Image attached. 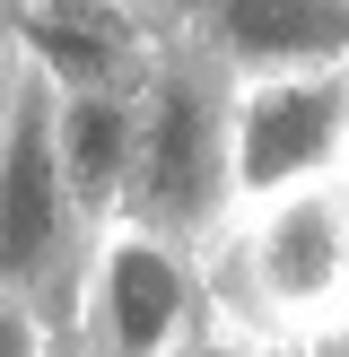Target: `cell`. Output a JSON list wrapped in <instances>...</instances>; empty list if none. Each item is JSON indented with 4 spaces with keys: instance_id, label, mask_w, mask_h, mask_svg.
I'll return each mask as SVG.
<instances>
[{
    "instance_id": "cell-1",
    "label": "cell",
    "mask_w": 349,
    "mask_h": 357,
    "mask_svg": "<svg viewBox=\"0 0 349 357\" xmlns=\"http://www.w3.org/2000/svg\"><path fill=\"white\" fill-rule=\"evenodd\" d=\"M209 271V314L271 349H306L349 323V183H306L227 218Z\"/></svg>"
},
{
    "instance_id": "cell-2",
    "label": "cell",
    "mask_w": 349,
    "mask_h": 357,
    "mask_svg": "<svg viewBox=\"0 0 349 357\" xmlns=\"http://www.w3.org/2000/svg\"><path fill=\"white\" fill-rule=\"evenodd\" d=\"M131 105H140V131H131V201H122V218L209 253L227 236V218H236V183H227L236 79L192 35H166V52L131 87Z\"/></svg>"
},
{
    "instance_id": "cell-3",
    "label": "cell",
    "mask_w": 349,
    "mask_h": 357,
    "mask_svg": "<svg viewBox=\"0 0 349 357\" xmlns=\"http://www.w3.org/2000/svg\"><path fill=\"white\" fill-rule=\"evenodd\" d=\"M87 236L61 183V149H52V87L27 61H9L0 87V296H27L52 331H70L87 271Z\"/></svg>"
},
{
    "instance_id": "cell-4",
    "label": "cell",
    "mask_w": 349,
    "mask_h": 357,
    "mask_svg": "<svg viewBox=\"0 0 349 357\" xmlns=\"http://www.w3.org/2000/svg\"><path fill=\"white\" fill-rule=\"evenodd\" d=\"M201 323H209V271L192 244L140 218H114L87 236L79 305H70L79 357H174Z\"/></svg>"
},
{
    "instance_id": "cell-5",
    "label": "cell",
    "mask_w": 349,
    "mask_h": 357,
    "mask_svg": "<svg viewBox=\"0 0 349 357\" xmlns=\"http://www.w3.org/2000/svg\"><path fill=\"white\" fill-rule=\"evenodd\" d=\"M341 166H349V70L236 79V114H227V183H236V209L306 192V183H341Z\"/></svg>"
},
{
    "instance_id": "cell-6",
    "label": "cell",
    "mask_w": 349,
    "mask_h": 357,
    "mask_svg": "<svg viewBox=\"0 0 349 357\" xmlns=\"http://www.w3.org/2000/svg\"><path fill=\"white\" fill-rule=\"evenodd\" d=\"M166 17L131 0H9V61H27L44 87H140L166 52Z\"/></svg>"
},
{
    "instance_id": "cell-7",
    "label": "cell",
    "mask_w": 349,
    "mask_h": 357,
    "mask_svg": "<svg viewBox=\"0 0 349 357\" xmlns=\"http://www.w3.org/2000/svg\"><path fill=\"white\" fill-rule=\"evenodd\" d=\"M174 35H192L227 79L349 70V0H184Z\"/></svg>"
},
{
    "instance_id": "cell-8",
    "label": "cell",
    "mask_w": 349,
    "mask_h": 357,
    "mask_svg": "<svg viewBox=\"0 0 349 357\" xmlns=\"http://www.w3.org/2000/svg\"><path fill=\"white\" fill-rule=\"evenodd\" d=\"M131 131H140L131 87H70V96L52 87V149L87 227H114L131 201Z\"/></svg>"
},
{
    "instance_id": "cell-9",
    "label": "cell",
    "mask_w": 349,
    "mask_h": 357,
    "mask_svg": "<svg viewBox=\"0 0 349 357\" xmlns=\"http://www.w3.org/2000/svg\"><path fill=\"white\" fill-rule=\"evenodd\" d=\"M0 357H61V331L27 296H0Z\"/></svg>"
},
{
    "instance_id": "cell-10",
    "label": "cell",
    "mask_w": 349,
    "mask_h": 357,
    "mask_svg": "<svg viewBox=\"0 0 349 357\" xmlns=\"http://www.w3.org/2000/svg\"><path fill=\"white\" fill-rule=\"evenodd\" d=\"M174 357H288V349H271V340H253V331H236V323H218V314H209V323L192 331Z\"/></svg>"
},
{
    "instance_id": "cell-11",
    "label": "cell",
    "mask_w": 349,
    "mask_h": 357,
    "mask_svg": "<svg viewBox=\"0 0 349 357\" xmlns=\"http://www.w3.org/2000/svg\"><path fill=\"white\" fill-rule=\"evenodd\" d=\"M0 87H9V0H0Z\"/></svg>"
},
{
    "instance_id": "cell-12",
    "label": "cell",
    "mask_w": 349,
    "mask_h": 357,
    "mask_svg": "<svg viewBox=\"0 0 349 357\" xmlns=\"http://www.w3.org/2000/svg\"><path fill=\"white\" fill-rule=\"evenodd\" d=\"M131 9H149V17H166V26H174V9H184V0H131Z\"/></svg>"
},
{
    "instance_id": "cell-13",
    "label": "cell",
    "mask_w": 349,
    "mask_h": 357,
    "mask_svg": "<svg viewBox=\"0 0 349 357\" xmlns=\"http://www.w3.org/2000/svg\"><path fill=\"white\" fill-rule=\"evenodd\" d=\"M341 183H349V166H341Z\"/></svg>"
}]
</instances>
